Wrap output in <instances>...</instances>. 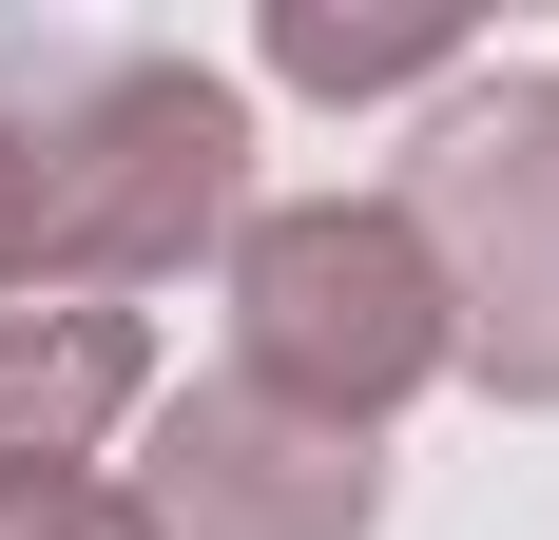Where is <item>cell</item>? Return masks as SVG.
<instances>
[{
    "label": "cell",
    "instance_id": "6da1fadb",
    "mask_svg": "<svg viewBox=\"0 0 559 540\" xmlns=\"http://www.w3.org/2000/svg\"><path fill=\"white\" fill-rule=\"evenodd\" d=\"M231 232H251V78L116 39L20 116V290L135 309V290H174Z\"/></svg>",
    "mask_w": 559,
    "mask_h": 540
},
{
    "label": "cell",
    "instance_id": "7a4b0ae2",
    "mask_svg": "<svg viewBox=\"0 0 559 540\" xmlns=\"http://www.w3.org/2000/svg\"><path fill=\"white\" fill-rule=\"evenodd\" d=\"M405 232L444 270L463 386L559 406V58H463L405 136Z\"/></svg>",
    "mask_w": 559,
    "mask_h": 540
},
{
    "label": "cell",
    "instance_id": "3957f363",
    "mask_svg": "<svg viewBox=\"0 0 559 540\" xmlns=\"http://www.w3.org/2000/svg\"><path fill=\"white\" fill-rule=\"evenodd\" d=\"M231 367L271 406H329V425L386 444V406H425L463 367L405 193H251V232H231Z\"/></svg>",
    "mask_w": 559,
    "mask_h": 540
},
{
    "label": "cell",
    "instance_id": "277c9868",
    "mask_svg": "<svg viewBox=\"0 0 559 540\" xmlns=\"http://www.w3.org/2000/svg\"><path fill=\"white\" fill-rule=\"evenodd\" d=\"M135 540H367L386 521V444L329 425V406H271L251 367L155 386L135 406Z\"/></svg>",
    "mask_w": 559,
    "mask_h": 540
},
{
    "label": "cell",
    "instance_id": "5b68a950",
    "mask_svg": "<svg viewBox=\"0 0 559 540\" xmlns=\"http://www.w3.org/2000/svg\"><path fill=\"white\" fill-rule=\"evenodd\" d=\"M155 406V328L97 290H0V463H97Z\"/></svg>",
    "mask_w": 559,
    "mask_h": 540
},
{
    "label": "cell",
    "instance_id": "8992f818",
    "mask_svg": "<svg viewBox=\"0 0 559 540\" xmlns=\"http://www.w3.org/2000/svg\"><path fill=\"white\" fill-rule=\"evenodd\" d=\"M271 78H289V97H444L463 39H444V20H329V0H289V20H271Z\"/></svg>",
    "mask_w": 559,
    "mask_h": 540
},
{
    "label": "cell",
    "instance_id": "52a82bcc",
    "mask_svg": "<svg viewBox=\"0 0 559 540\" xmlns=\"http://www.w3.org/2000/svg\"><path fill=\"white\" fill-rule=\"evenodd\" d=\"M0 540H135L116 463H0Z\"/></svg>",
    "mask_w": 559,
    "mask_h": 540
},
{
    "label": "cell",
    "instance_id": "ba28073f",
    "mask_svg": "<svg viewBox=\"0 0 559 540\" xmlns=\"http://www.w3.org/2000/svg\"><path fill=\"white\" fill-rule=\"evenodd\" d=\"M0 290H20V116H0Z\"/></svg>",
    "mask_w": 559,
    "mask_h": 540
}]
</instances>
